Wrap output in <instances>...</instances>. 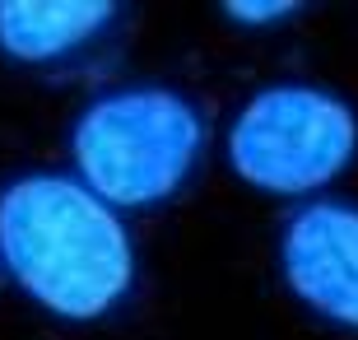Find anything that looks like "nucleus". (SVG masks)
<instances>
[{
  "label": "nucleus",
  "mask_w": 358,
  "mask_h": 340,
  "mask_svg": "<svg viewBox=\"0 0 358 340\" xmlns=\"http://www.w3.org/2000/svg\"><path fill=\"white\" fill-rule=\"evenodd\" d=\"M219 14L238 28H279L298 19L303 5L298 0H228V5H219Z\"/></svg>",
  "instance_id": "6"
},
{
  "label": "nucleus",
  "mask_w": 358,
  "mask_h": 340,
  "mask_svg": "<svg viewBox=\"0 0 358 340\" xmlns=\"http://www.w3.org/2000/svg\"><path fill=\"white\" fill-rule=\"evenodd\" d=\"M210 144L196 98L168 84H121L80 107L70 126L75 177L112 210H154L182 196Z\"/></svg>",
  "instance_id": "2"
},
{
  "label": "nucleus",
  "mask_w": 358,
  "mask_h": 340,
  "mask_svg": "<svg viewBox=\"0 0 358 340\" xmlns=\"http://www.w3.org/2000/svg\"><path fill=\"white\" fill-rule=\"evenodd\" d=\"M224 154L233 177L261 196L317 200L358 158V112L321 84H266L238 107Z\"/></svg>",
  "instance_id": "3"
},
{
  "label": "nucleus",
  "mask_w": 358,
  "mask_h": 340,
  "mask_svg": "<svg viewBox=\"0 0 358 340\" xmlns=\"http://www.w3.org/2000/svg\"><path fill=\"white\" fill-rule=\"evenodd\" d=\"M0 266L61 322H103L140 280L121 210L66 172H19L0 186Z\"/></svg>",
  "instance_id": "1"
},
{
  "label": "nucleus",
  "mask_w": 358,
  "mask_h": 340,
  "mask_svg": "<svg viewBox=\"0 0 358 340\" xmlns=\"http://www.w3.org/2000/svg\"><path fill=\"white\" fill-rule=\"evenodd\" d=\"M117 0H0V56L42 79H89L126 42Z\"/></svg>",
  "instance_id": "4"
},
{
  "label": "nucleus",
  "mask_w": 358,
  "mask_h": 340,
  "mask_svg": "<svg viewBox=\"0 0 358 340\" xmlns=\"http://www.w3.org/2000/svg\"><path fill=\"white\" fill-rule=\"evenodd\" d=\"M275 261L307 313L358 336V200H303L279 229Z\"/></svg>",
  "instance_id": "5"
}]
</instances>
